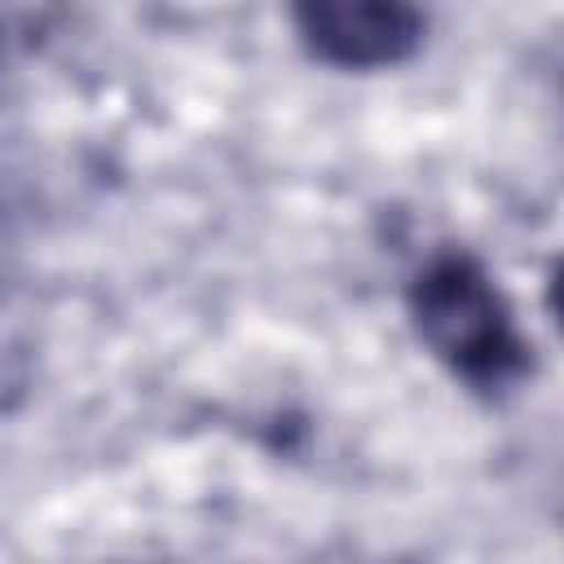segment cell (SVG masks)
I'll use <instances>...</instances> for the list:
<instances>
[{"mask_svg": "<svg viewBox=\"0 0 564 564\" xmlns=\"http://www.w3.org/2000/svg\"><path fill=\"white\" fill-rule=\"evenodd\" d=\"M22 357H26L22 339H18V330H13V322H9V313L0 304V392L22 383Z\"/></svg>", "mask_w": 564, "mask_h": 564, "instance_id": "3957f363", "label": "cell"}, {"mask_svg": "<svg viewBox=\"0 0 564 564\" xmlns=\"http://www.w3.org/2000/svg\"><path fill=\"white\" fill-rule=\"evenodd\" d=\"M410 317L423 344L471 388H502L529 366L502 291L471 256H436L410 282Z\"/></svg>", "mask_w": 564, "mask_h": 564, "instance_id": "6da1fadb", "label": "cell"}, {"mask_svg": "<svg viewBox=\"0 0 564 564\" xmlns=\"http://www.w3.org/2000/svg\"><path fill=\"white\" fill-rule=\"evenodd\" d=\"M304 48L344 70H379L405 62L423 40L414 0H295Z\"/></svg>", "mask_w": 564, "mask_h": 564, "instance_id": "7a4b0ae2", "label": "cell"}]
</instances>
